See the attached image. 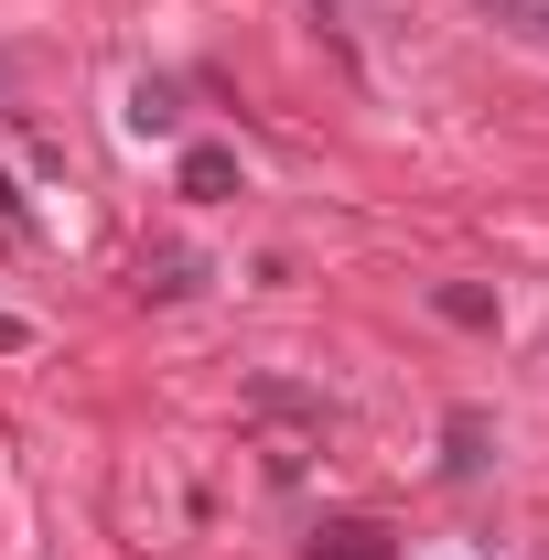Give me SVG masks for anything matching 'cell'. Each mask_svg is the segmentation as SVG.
<instances>
[{
    "label": "cell",
    "instance_id": "6da1fadb",
    "mask_svg": "<svg viewBox=\"0 0 549 560\" xmlns=\"http://www.w3.org/2000/svg\"><path fill=\"white\" fill-rule=\"evenodd\" d=\"M173 195H184V206H226V195H237V151L195 140V151L173 162Z\"/></svg>",
    "mask_w": 549,
    "mask_h": 560
},
{
    "label": "cell",
    "instance_id": "7a4b0ae2",
    "mask_svg": "<svg viewBox=\"0 0 549 560\" xmlns=\"http://www.w3.org/2000/svg\"><path fill=\"white\" fill-rule=\"evenodd\" d=\"M130 130L140 140H173V130H184V86H173V75H140V86H130Z\"/></svg>",
    "mask_w": 549,
    "mask_h": 560
},
{
    "label": "cell",
    "instance_id": "3957f363",
    "mask_svg": "<svg viewBox=\"0 0 549 560\" xmlns=\"http://www.w3.org/2000/svg\"><path fill=\"white\" fill-rule=\"evenodd\" d=\"M442 464H453V475H484V464H495V420L453 410V420H442Z\"/></svg>",
    "mask_w": 549,
    "mask_h": 560
},
{
    "label": "cell",
    "instance_id": "277c9868",
    "mask_svg": "<svg viewBox=\"0 0 549 560\" xmlns=\"http://www.w3.org/2000/svg\"><path fill=\"white\" fill-rule=\"evenodd\" d=\"M431 313H442V324H464V335H484V324H495L506 302H495L484 280H442V291H431Z\"/></svg>",
    "mask_w": 549,
    "mask_h": 560
},
{
    "label": "cell",
    "instance_id": "5b68a950",
    "mask_svg": "<svg viewBox=\"0 0 549 560\" xmlns=\"http://www.w3.org/2000/svg\"><path fill=\"white\" fill-rule=\"evenodd\" d=\"M313 560H388V528H366V517H335V528H313Z\"/></svg>",
    "mask_w": 549,
    "mask_h": 560
},
{
    "label": "cell",
    "instance_id": "8992f818",
    "mask_svg": "<svg viewBox=\"0 0 549 560\" xmlns=\"http://www.w3.org/2000/svg\"><path fill=\"white\" fill-rule=\"evenodd\" d=\"M248 410H259V420H313V431H324V399H313V388H291V377H259V388H248Z\"/></svg>",
    "mask_w": 549,
    "mask_h": 560
},
{
    "label": "cell",
    "instance_id": "52a82bcc",
    "mask_svg": "<svg viewBox=\"0 0 549 560\" xmlns=\"http://www.w3.org/2000/svg\"><path fill=\"white\" fill-rule=\"evenodd\" d=\"M495 33H517V44H549V0H475Z\"/></svg>",
    "mask_w": 549,
    "mask_h": 560
},
{
    "label": "cell",
    "instance_id": "ba28073f",
    "mask_svg": "<svg viewBox=\"0 0 549 560\" xmlns=\"http://www.w3.org/2000/svg\"><path fill=\"white\" fill-rule=\"evenodd\" d=\"M195 280H206V259H184V248H162V259L140 270V291H151V302H184Z\"/></svg>",
    "mask_w": 549,
    "mask_h": 560
},
{
    "label": "cell",
    "instance_id": "9c48e42d",
    "mask_svg": "<svg viewBox=\"0 0 549 560\" xmlns=\"http://www.w3.org/2000/svg\"><path fill=\"white\" fill-rule=\"evenodd\" d=\"M33 346V324H22V313H0V355H22Z\"/></svg>",
    "mask_w": 549,
    "mask_h": 560
}]
</instances>
